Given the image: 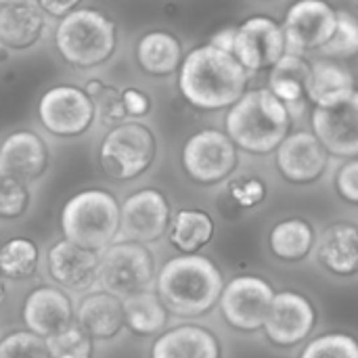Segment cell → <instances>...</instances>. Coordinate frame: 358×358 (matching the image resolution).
I'll list each match as a JSON object with an SVG mask.
<instances>
[{"label":"cell","instance_id":"obj_10","mask_svg":"<svg viewBox=\"0 0 358 358\" xmlns=\"http://www.w3.org/2000/svg\"><path fill=\"white\" fill-rule=\"evenodd\" d=\"M239 166V149L227 132L206 128L195 132L182 147L187 176L203 187L224 182Z\"/></svg>","mask_w":358,"mask_h":358},{"label":"cell","instance_id":"obj_5","mask_svg":"<svg viewBox=\"0 0 358 358\" xmlns=\"http://www.w3.org/2000/svg\"><path fill=\"white\" fill-rule=\"evenodd\" d=\"M61 57L73 67H94L105 63L115 50V23L94 8H73L55 31Z\"/></svg>","mask_w":358,"mask_h":358},{"label":"cell","instance_id":"obj_33","mask_svg":"<svg viewBox=\"0 0 358 358\" xmlns=\"http://www.w3.org/2000/svg\"><path fill=\"white\" fill-rule=\"evenodd\" d=\"M46 344L52 358H92L96 342L73 323L67 329L46 338Z\"/></svg>","mask_w":358,"mask_h":358},{"label":"cell","instance_id":"obj_41","mask_svg":"<svg viewBox=\"0 0 358 358\" xmlns=\"http://www.w3.org/2000/svg\"><path fill=\"white\" fill-rule=\"evenodd\" d=\"M4 298H6V279H4V275L0 273V304L4 302Z\"/></svg>","mask_w":358,"mask_h":358},{"label":"cell","instance_id":"obj_19","mask_svg":"<svg viewBox=\"0 0 358 358\" xmlns=\"http://www.w3.org/2000/svg\"><path fill=\"white\" fill-rule=\"evenodd\" d=\"M317 264L334 279L358 277V224L350 220L331 222L317 239Z\"/></svg>","mask_w":358,"mask_h":358},{"label":"cell","instance_id":"obj_18","mask_svg":"<svg viewBox=\"0 0 358 358\" xmlns=\"http://www.w3.org/2000/svg\"><path fill=\"white\" fill-rule=\"evenodd\" d=\"M21 319L25 329L46 340L76 323V306L69 292L57 285H38L27 292Z\"/></svg>","mask_w":358,"mask_h":358},{"label":"cell","instance_id":"obj_30","mask_svg":"<svg viewBox=\"0 0 358 358\" xmlns=\"http://www.w3.org/2000/svg\"><path fill=\"white\" fill-rule=\"evenodd\" d=\"M40 266V248L27 237H13L0 245V273L10 281H29Z\"/></svg>","mask_w":358,"mask_h":358},{"label":"cell","instance_id":"obj_20","mask_svg":"<svg viewBox=\"0 0 358 358\" xmlns=\"http://www.w3.org/2000/svg\"><path fill=\"white\" fill-rule=\"evenodd\" d=\"M222 342L201 323H178L155 336L149 358H222Z\"/></svg>","mask_w":358,"mask_h":358},{"label":"cell","instance_id":"obj_36","mask_svg":"<svg viewBox=\"0 0 358 358\" xmlns=\"http://www.w3.org/2000/svg\"><path fill=\"white\" fill-rule=\"evenodd\" d=\"M31 203V193L25 182L0 176V220L21 218Z\"/></svg>","mask_w":358,"mask_h":358},{"label":"cell","instance_id":"obj_16","mask_svg":"<svg viewBox=\"0 0 358 358\" xmlns=\"http://www.w3.org/2000/svg\"><path fill=\"white\" fill-rule=\"evenodd\" d=\"M310 126L331 157H358V90L331 107H313Z\"/></svg>","mask_w":358,"mask_h":358},{"label":"cell","instance_id":"obj_13","mask_svg":"<svg viewBox=\"0 0 358 358\" xmlns=\"http://www.w3.org/2000/svg\"><path fill=\"white\" fill-rule=\"evenodd\" d=\"M170 220V201L157 189L134 191L120 206V235L128 241L155 243L168 233Z\"/></svg>","mask_w":358,"mask_h":358},{"label":"cell","instance_id":"obj_3","mask_svg":"<svg viewBox=\"0 0 358 358\" xmlns=\"http://www.w3.org/2000/svg\"><path fill=\"white\" fill-rule=\"evenodd\" d=\"M292 111L268 90H245L243 96L229 107L224 128L237 149L252 155H271L292 132Z\"/></svg>","mask_w":358,"mask_h":358},{"label":"cell","instance_id":"obj_4","mask_svg":"<svg viewBox=\"0 0 358 358\" xmlns=\"http://www.w3.org/2000/svg\"><path fill=\"white\" fill-rule=\"evenodd\" d=\"M63 239L101 252L120 235V203L105 189H84L61 210Z\"/></svg>","mask_w":358,"mask_h":358},{"label":"cell","instance_id":"obj_12","mask_svg":"<svg viewBox=\"0 0 358 358\" xmlns=\"http://www.w3.org/2000/svg\"><path fill=\"white\" fill-rule=\"evenodd\" d=\"M329 159L331 155L313 130L289 132L275 151V166L281 178L298 187L319 182L329 168Z\"/></svg>","mask_w":358,"mask_h":358},{"label":"cell","instance_id":"obj_25","mask_svg":"<svg viewBox=\"0 0 358 358\" xmlns=\"http://www.w3.org/2000/svg\"><path fill=\"white\" fill-rule=\"evenodd\" d=\"M357 90V82L350 69L342 67L334 59H317L310 63V76L306 96L313 107H331L350 96Z\"/></svg>","mask_w":358,"mask_h":358},{"label":"cell","instance_id":"obj_37","mask_svg":"<svg viewBox=\"0 0 358 358\" xmlns=\"http://www.w3.org/2000/svg\"><path fill=\"white\" fill-rule=\"evenodd\" d=\"M229 197L239 210H256L268 197V185L260 176H241L229 185Z\"/></svg>","mask_w":358,"mask_h":358},{"label":"cell","instance_id":"obj_28","mask_svg":"<svg viewBox=\"0 0 358 358\" xmlns=\"http://www.w3.org/2000/svg\"><path fill=\"white\" fill-rule=\"evenodd\" d=\"M216 235L214 218L199 208H185L178 210L168 229V239L174 250L180 254H199L203 248L212 243Z\"/></svg>","mask_w":358,"mask_h":358},{"label":"cell","instance_id":"obj_11","mask_svg":"<svg viewBox=\"0 0 358 358\" xmlns=\"http://www.w3.org/2000/svg\"><path fill=\"white\" fill-rule=\"evenodd\" d=\"M338 25V8L327 0H296L283 17L285 52L304 57L321 50L334 36Z\"/></svg>","mask_w":358,"mask_h":358},{"label":"cell","instance_id":"obj_8","mask_svg":"<svg viewBox=\"0 0 358 358\" xmlns=\"http://www.w3.org/2000/svg\"><path fill=\"white\" fill-rule=\"evenodd\" d=\"M277 289L264 275H237L222 287L218 310L222 321L239 334L262 331L266 313Z\"/></svg>","mask_w":358,"mask_h":358},{"label":"cell","instance_id":"obj_15","mask_svg":"<svg viewBox=\"0 0 358 358\" xmlns=\"http://www.w3.org/2000/svg\"><path fill=\"white\" fill-rule=\"evenodd\" d=\"M231 52L248 73L271 69L285 55V34L281 23L268 15H254L245 19L235 27Z\"/></svg>","mask_w":358,"mask_h":358},{"label":"cell","instance_id":"obj_7","mask_svg":"<svg viewBox=\"0 0 358 358\" xmlns=\"http://www.w3.org/2000/svg\"><path fill=\"white\" fill-rule=\"evenodd\" d=\"M155 149V136L147 126L136 122L117 124L101 143V168L113 180L138 178L153 164Z\"/></svg>","mask_w":358,"mask_h":358},{"label":"cell","instance_id":"obj_32","mask_svg":"<svg viewBox=\"0 0 358 358\" xmlns=\"http://www.w3.org/2000/svg\"><path fill=\"white\" fill-rule=\"evenodd\" d=\"M325 59L346 61L358 57V17L352 10L338 8V25L331 40L319 50Z\"/></svg>","mask_w":358,"mask_h":358},{"label":"cell","instance_id":"obj_40","mask_svg":"<svg viewBox=\"0 0 358 358\" xmlns=\"http://www.w3.org/2000/svg\"><path fill=\"white\" fill-rule=\"evenodd\" d=\"M78 4H80V0H38V6L52 17H65Z\"/></svg>","mask_w":358,"mask_h":358},{"label":"cell","instance_id":"obj_22","mask_svg":"<svg viewBox=\"0 0 358 358\" xmlns=\"http://www.w3.org/2000/svg\"><path fill=\"white\" fill-rule=\"evenodd\" d=\"M76 325L94 342H111L120 338L126 329L122 298L105 289L86 292L76 306Z\"/></svg>","mask_w":358,"mask_h":358},{"label":"cell","instance_id":"obj_6","mask_svg":"<svg viewBox=\"0 0 358 358\" xmlns=\"http://www.w3.org/2000/svg\"><path fill=\"white\" fill-rule=\"evenodd\" d=\"M155 277V256L147 243L122 239L101 250L99 283L105 292L124 300L132 294L153 289Z\"/></svg>","mask_w":358,"mask_h":358},{"label":"cell","instance_id":"obj_27","mask_svg":"<svg viewBox=\"0 0 358 358\" xmlns=\"http://www.w3.org/2000/svg\"><path fill=\"white\" fill-rule=\"evenodd\" d=\"M124 304V325L130 334L138 338H155L168 329L170 313L155 289L138 292L122 300Z\"/></svg>","mask_w":358,"mask_h":358},{"label":"cell","instance_id":"obj_34","mask_svg":"<svg viewBox=\"0 0 358 358\" xmlns=\"http://www.w3.org/2000/svg\"><path fill=\"white\" fill-rule=\"evenodd\" d=\"M0 358H52L44 338L29 329H13L0 338Z\"/></svg>","mask_w":358,"mask_h":358},{"label":"cell","instance_id":"obj_39","mask_svg":"<svg viewBox=\"0 0 358 358\" xmlns=\"http://www.w3.org/2000/svg\"><path fill=\"white\" fill-rule=\"evenodd\" d=\"M122 103L128 115H147L151 111V99L136 88H126L122 92Z\"/></svg>","mask_w":358,"mask_h":358},{"label":"cell","instance_id":"obj_21","mask_svg":"<svg viewBox=\"0 0 358 358\" xmlns=\"http://www.w3.org/2000/svg\"><path fill=\"white\" fill-rule=\"evenodd\" d=\"M48 168V151L44 141L29 132L19 130L8 134L0 145V176L15 178L31 185Z\"/></svg>","mask_w":358,"mask_h":358},{"label":"cell","instance_id":"obj_2","mask_svg":"<svg viewBox=\"0 0 358 358\" xmlns=\"http://www.w3.org/2000/svg\"><path fill=\"white\" fill-rule=\"evenodd\" d=\"M224 283V275L212 258L178 254L164 262L153 287L172 317L201 319L218 306Z\"/></svg>","mask_w":358,"mask_h":358},{"label":"cell","instance_id":"obj_35","mask_svg":"<svg viewBox=\"0 0 358 358\" xmlns=\"http://www.w3.org/2000/svg\"><path fill=\"white\" fill-rule=\"evenodd\" d=\"M86 92L94 103V113H99V117H103V124H120L122 120L128 117L124 103H122V94L111 88L105 86L99 80H90L86 84Z\"/></svg>","mask_w":358,"mask_h":358},{"label":"cell","instance_id":"obj_17","mask_svg":"<svg viewBox=\"0 0 358 358\" xmlns=\"http://www.w3.org/2000/svg\"><path fill=\"white\" fill-rule=\"evenodd\" d=\"M99 256L101 252L59 239L46 252L48 279L65 292L86 294L99 283Z\"/></svg>","mask_w":358,"mask_h":358},{"label":"cell","instance_id":"obj_42","mask_svg":"<svg viewBox=\"0 0 358 358\" xmlns=\"http://www.w3.org/2000/svg\"><path fill=\"white\" fill-rule=\"evenodd\" d=\"M19 2H29V0H0V6H4V4H19Z\"/></svg>","mask_w":358,"mask_h":358},{"label":"cell","instance_id":"obj_9","mask_svg":"<svg viewBox=\"0 0 358 358\" xmlns=\"http://www.w3.org/2000/svg\"><path fill=\"white\" fill-rule=\"evenodd\" d=\"M317 323L319 310L310 296L298 289H281L271 302L262 334L275 348L289 350L306 344L317 329Z\"/></svg>","mask_w":358,"mask_h":358},{"label":"cell","instance_id":"obj_1","mask_svg":"<svg viewBox=\"0 0 358 358\" xmlns=\"http://www.w3.org/2000/svg\"><path fill=\"white\" fill-rule=\"evenodd\" d=\"M178 90L201 111H220L235 105L248 90V69L229 50L212 42L195 46L178 67Z\"/></svg>","mask_w":358,"mask_h":358},{"label":"cell","instance_id":"obj_14","mask_svg":"<svg viewBox=\"0 0 358 358\" xmlns=\"http://www.w3.org/2000/svg\"><path fill=\"white\" fill-rule=\"evenodd\" d=\"M38 117L50 134L78 136L92 124L94 103L86 90L59 84L42 94L38 103Z\"/></svg>","mask_w":358,"mask_h":358},{"label":"cell","instance_id":"obj_29","mask_svg":"<svg viewBox=\"0 0 358 358\" xmlns=\"http://www.w3.org/2000/svg\"><path fill=\"white\" fill-rule=\"evenodd\" d=\"M136 59L145 73L168 76L182 63L180 40L170 31H149L136 44Z\"/></svg>","mask_w":358,"mask_h":358},{"label":"cell","instance_id":"obj_43","mask_svg":"<svg viewBox=\"0 0 358 358\" xmlns=\"http://www.w3.org/2000/svg\"><path fill=\"white\" fill-rule=\"evenodd\" d=\"M262 2H271V0H262Z\"/></svg>","mask_w":358,"mask_h":358},{"label":"cell","instance_id":"obj_23","mask_svg":"<svg viewBox=\"0 0 358 358\" xmlns=\"http://www.w3.org/2000/svg\"><path fill=\"white\" fill-rule=\"evenodd\" d=\"M317 239L319 235L313 222L300 216H289L275 222L268 231V250L279 262L300 264L315 254Z\"/></svg>","mask_w":358,"mask_h":358},{"label":"cell","instance_id":"obj_26","mask_svg":"<svg viewBox=\"0 0 358 358\" xmlns=\"http://www.w3.org/2000/svg\"><path fill=\"white\" fill-rule=\"evenodd\" d=\"M44 29L42 8L34 2L0 6V44L8 48H27L38 42Z\"/></svg>","mask_w":358,"mask_h":358},{"label":"cell","instance_id":"obj_31","mask_svg":"<svg viewBox=\"0 0 358 358\" xmlns=\"http://www.w3.org/2000/svg\"><path fill=\"white\" fill-rule=\"evenodd\" d=\"M298 358H358V338L348 331H325L304 344Z\"/></svg>","mask_w":358,"mask_h":358},{"label":"cell","instance_id":"obj_24","mask_svg":"<svg viewBox=\"0 0 358 358\" xmlns=\"http://www.w3.org/2000/svg\"><path fill=\"white\" fill-rule=\"evenodd\" d=\"M308 76H310V63L304 57L292 55V52H285L271 67L268 90L292 111L294 117L308 103V96H306Z\"/></svg>","mask_w":358,"mask_h":358},{"label":"cell","instance_id":"obj_38","mask_svg":"<svg viewBox=\"0 0 358 358\" xmlns=\"http://www.w3.org/2000/svg\"><path fill=\"white\" fill-rule=\"evenodd\" d=\"M334 187H336L338 197L344 203L358 208V157L346 159L338 168L336 178H334Z\"/></svg>","mask_w":358,"mask_h":358}]
</instances>
